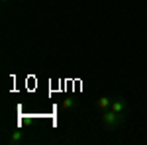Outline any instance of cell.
<instances>
[{
  "instance_id": "1",
  "label": "cell",
  "mask_w": 147,
  "mask_h": 145,
  "mask_svg": "<svg viewBox=\"0 0 147 145\" xmlns=\"http://www.w3.org/2000/svg\"><path fill=\"white\" fill-rule=\"evenodd\" d=\"M102 123H104L106 129H118L124 123V116L122 114H116V112H112L108 108V110L102 112Z\"/></svg>"
},
{
  "instance_id": "2",
  "label": "cell",
  "mask_w": 147,
  "mask_h": 145,
  "mask_svg": "<svg viewBox=\"0 0 147 145\" xmlns=\"http://www.w3.org/2000/svg\"><path fill=\"white\" fill-rule=\"evenodd\" d=\"M110 110L124 116L125 112H127V102H125L124 98H112V106H110Z\"/></svg>"
},
{
  "instance_id": "3",
  "label": "cell",
  "mask_w": 147,
  "mask_h": 145,
  "mask_svg": "<svg viewBox=\"0 0 147 145\" xmlns=\"http://www.w3.org/2000/svg\"><path fill=\"white\" fill-rule=\"evenodd\" d=\"M96 106H98V108H100L102 112H104V110H108V108L112 106V98H110V96H100V98L96 100Z\"/></svg>"
},
{
  "instance_id": "4",
  "label": "cell",
  "mask_w": 147,
  "mask_h": 145,
  "mask_svg": "<svg viewBox=\"0 0 147 145\" xmlns=\"http://www.w3.org/2000/svg\"><path fill=\"white\" fill-rule=\"evenodd\" d=\"M22 135H24V132H20V129L12 132V134L8 135V143H20V141H22Z\"/></svg>"
},
{
  "instance_id": "5",
  "label": "cell",
  "mask_w": 147,
  "mask_h": 145,
  "mask_svg": "<svg viewBox=\"0 0 147 145\" xmlns=\"http://www.w3.org/2000/svg\"><path fill=\"white\" fill-rule=\"evenodd\" d=\"M77 106V100H73V98H65V100L61 102V108L63 110H71V108H75Z\"/></svg>"
}]
</instances>
